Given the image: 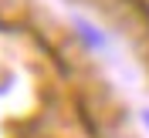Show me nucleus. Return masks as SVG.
<instances>
[{
    "mask_svg": "<svg viewBox=\"0 0 149 138\" xmlns=\"http://www.w3.org/2000/svg\"><path fill=\"white\" fill-rule=\"evenodd\" d=\"M142 121H146V128H149V111H142Z\"/></svg>",
    "mask_w": 149,
    "mask_h": 138,
    "instance_id": "nucleus-2",
    "label": "nucleus"
},
{
    "mask_svg": "<svg viewBox=\"0 0 149 138\" xmlns=\"http://www.w3.org/2000/svg\"><path fill=\"white\" fill-rule=\"evenodd\" d=\"M78 30H81V37H85V41H88V44H92V47H105V41H102V37H98V34H92V27H88V24H81V27H78Z\"/></svg>",
    "mask_w": 149,
    "mask_h": 138,
    "instance_id": "nucleus-1",
    "label": "nucleus"
}]
</instances>
